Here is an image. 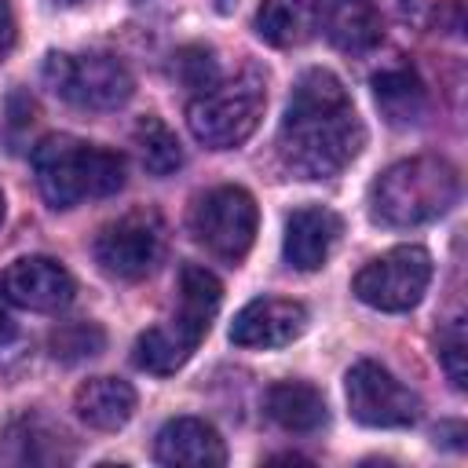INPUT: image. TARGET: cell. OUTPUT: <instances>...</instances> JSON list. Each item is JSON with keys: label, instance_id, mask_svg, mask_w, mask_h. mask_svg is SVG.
Listing matches in <instances>:
<instances>
[{"label": "cell", "instance_id": "obj_12", "mask_svg": "<svg viewBox=\"0 0 468 468\" xmlns=\"http://www.w3.org/2000/svg\"><path fill=\"white\" fill-rule=\"evenodd\" d=\"M344 234V223L325 205H303L285 219L282 256L292 271H318L333 256L336 241Z\"/></svg>", "mask_w": 468, "mask_h": 468}, {"label": "cell", "instance_id": "obj_9", "mask_svg": "<svg viewBox=\"0 0 468 468\" xmlns=\"http://www.w3.org/2000/svg\"><path fill=\"white\" fill-rule=\"evenodd\" d=\"M347 410L366 428H410L420 417V399L380 362H355L344 377Z\"/></svg>", "mask_w": 468, "mask_h": 468}, {"label": "cell", "instance_id": "obj_26", "mask_svg": "<svg viewBox=\"0 0 468 468\" xmlns=\"http://www.w3.org/2000/svg\"><path fill=\"white\" fill-rule=\"evenodd\" d=\"M216 7H219V11H230V7H234V0H216Z\"/></svg>", "mask_w": 468, "mask_h": 468}, {"label": "cell", "instance_id": "obj_7", "mask_svg": "<svg viewBox=\"0 0 468 468\" xmlns=\"http://www.w3.org/2000/svg\"><path fill=\"white\" fill-rule=\"evenodd\" d=\"M428 285H431V256L420 245H395V249L380 252L351 282L355 296L366 307L388 311V314L417 307L424 300Z\"/></svg>", "mask_w": 468, "mask_h": 468}, {"label": "cell", "instance_id": "obj_2", "mask_svg": "<svg viewBox=\"0 0 468 468\" xmlns=\"http://www.w3.org/2000/svg\"><path fill=\"white\" fill-rule=\"evenodd\" d=\"M461 194L457 168L446 157L417 154L384 168L369 186V219L388 230L424 227L453 208Z\"/></svg>", "mask_w": 468, "mask_h": 468}, {"label": "cell", "instance_id": "obj_14", "mask_svg": "<svg viewBox=\"0 0 468 468\" xmlns=\"http://www.w3.org/2000/svg\"><path fill=\"white\" fill-rule=\"evenodd\" d=\"M154 461L172 468H219L227 464V446L208 420L172 417L154 439Z\"/></svg>", "mask_w": 468, "mask_h": 468}, {"label": "cell", "instance_id": "obj_8", "mask_svg": "<svg viewBox=\"0 0 468 468\" xmlns=\"http://www.w3.org/2000/svg\"><path fill=\"white\" fill-rule=\"evenodd\" d=\"M161 245H165V230H161L157 212L139 208V212H124L121 219L106 223L95 238L91 252H95V263L110 278L139 282L157 267Z\"/></svg>", "mask_w": 468, "mask_h": 468}, {"label": "cell", "instance_id": "obj_24", "mask_svg": "<svg viewBox=\"0 0 468 468\" xmlns=\"http://www.w3.org/2000/svg\"><path fill=\"white\" fill-rule=\"evenodd\" d=\"M439 362H442L446 377L453 380V388H464V329H461V318H453V325L442 333Z\"/></svg>", "mask_w": 468, "mask_h": 468}, {"label": "cell", "instance_id": "obj_10", "mask_svg": "<svg viewBox=\"0 0 468 468\" xmlns=\"http://www.w3.org/2000/svg\"><path fill=\"white\" fill-rule=\"evenodd\" d=\"M0 292L7 303L37 314H55L73 303V274L51 260V256H18L4 274H0Z\"/></svg>", "mask_w": 468, "mask_h": 468}, {"label": "cell", "instance_id": "obj_28", "mask_svg": "<svg viewBox=\"0 0 468 468\" xmlns=\"http://www.w3.org/2000/svg\"><path fill=\"white\" fill-rule=\"evenodd\" d=\"M55 4H80V0H55Z\"/></svg>", "mask_w": 468, "mask_h": 468}, {"label": "cell", "instance_id": "obj_22", "mask_svg": "<svg viewBox=\"0 0 468 468\" xmlns=\"http://www.w3.org/2000/svg\"><path fill=\"white\" fill-rule=\"evenodd\" d=\"M102 344H106V336L95 322H66L51 333V355L62 358V362L91 358V355L102 351Z\"/></svg>", "mask_w": 468, "mask_h": 468}, {"label": "cell", "instance_id": "obj_16", "mask_svg": "<svg viewBox=\"0 0 468 468\" xmlns=\"http://www.w3.org/2000/svg\"><path fill=\"white\" fill-rule=\"evenodd\" d=\"M73 410L95 431H121L135 413V388L121 377H91L73 391Z\"/></svg>", "mask_w": 468, "mask_h": 468}, {"label": "cell", "instance_id": "obj_27", "mask_svg": "<svg viewBox=\"0 0 468 468\" xmlns=\"http://www.w3.org/2000/svg\"><path fill=\"white\" fill-rule=\"evenodd\" d=\"M0 223H4V194H0Z\"/></svg>", "mask_w": 468, "mask_h": 468}, {"label": "cell", "instance_id": "obj_21", "mask_svg": "<svg viewBox=\"0 0 468 468\" xmlns=\"http://www.w3.org/2000/svg\"><path fill=\"white\" fill-rule=\"evenodd\" d=\"M135 146H139V161L150 176H172L183 165V146H179L176 132L154 113L135 124Z\"/></svg>", "mask_w": 468, "mask_h": 468}, {"label": "cell", "instance_id": "obj_17", "mask_svg": "<svg viewBox=\"0 0 468 468\" xmlns=\"http://www.w3.org/2000/svg\"><path fill=\"white\" fill-rule=\"evenodd\" d=\"M263 406H267V417L289 435L322 431L325 420H329L322 391L314 384H307V380H278V384H271Z\"/></svg>", "mask_w": 468, "mask_h": 468}, {"label": "cell", "instance_id": "obj_18", "mask_svg": "<svg viewBox=\"0 0 468 468\" xmlns=\"http://www.w3.org/2000/svg\"><path fill=\"white\" fill-rule=\"evenodd\" d=\"M194 347H197V340L186 336L176 322L165 318V322L150 325L146 333H139V340H135V347H132V362H135L143 373L168 377V373H176V369L186 366V358L194 355Z\"/></svg>", "mask_w": 468, "mask_h": 468}, {"label": "cell", "instance_id": "obj_1", "mask_svg": "<svg viewBox=\"0 0 468 468\" xmlns=\"http://www.w3.org/2000/svg\"><path fill=\"white\" fill-rule=\"evenodd\" d=\"M366 128L336 73L303 69L278 124V161L296 179H333L362 150Z\"/></svg>", "mask_w": 468, "mask_h": 468}, {"label": "cell", "instance_id": "obj_13", "mask_svg": "<svg viewBox=\"0 0 468 468\" xmlns=\"http://www.w3.org/2000/svg\"><path fill=\"white\" fill-rule=\"evenodd\" d=\"M314 26L344 55H366L384 37V18L373 0H318Z\"/></svg>", "mask_w": 468, "mask_h": 468}, {"label": "cell", "instance_id": "obj_23", "mask_svg": "<svg viewBox=\"0 0 468 468\" xmlns=\"http://www.w3.org/2000/svg\"><path fill=\"white\" fill-rule=\"evenodd\" d=\"M176 77H179L186 88H194V91L212 88V84L219 80V69H216L212 51H208V48H201V44L179 48V51H176Z\"/></svg>", "mask_w": 468, "mask_h": 468}, {"label": "cell", "instance_id": "obj_20", "mask_svg": "<svg viewBox=\"0 0 468 468\" xmlns=\"http://www.w3.org/2000/svg\"><path fill=\"white\" fill-rule=\"evenodd\" d=\"M373 99L380 106V113L406 128V124H417L424 117V106H428V95H424V84L413 69L406 66H395V69H384L373 77Z\"/></svg>", "mask_w": 468, "mask_h": 468}, {"label": "cell", "instance_id": "obj_5", "mask_svg": "<svg viewBox=\"0 0 468 468\" xmlns=\"http://www.w3.org/2000/svg\"><path fill=\"white\" fill-rule=\"evenodd\" d=\"M40 73L44 84L77 110H121L135 91L132 69L102 51H88V55L51 51Z\"/></svg>", "mask_w": 468, "mask_h": 468}, {"label": "cell", "instance_id": "obj_19", "mask_svg": "<svg viewBox=\"0 0 468 468\" xmlns=\"http://www.w3.org/2000/svg\"><path fill=\"white\" fill-rule=\"evenodd\" d=\"M252 29L271 48H296L314 29V4L311 0H263L256 7Z\"/></svg>", "mask_w": 468, "mask_h": 468}, {"label": "cell", "instance_id": "obj_11", "mask_svg": "<svg viewBox=\"0 0 468 468\" xmlns=\"http://www.w3.org/2000/svg\"><path fill=\"white\" fill-rule=\"evenodd\" d=\"M311 314L300 300H285V296H256L249 300L234 322H230V344L238 347H252V351H271V347H285L292 340L303 336Z\"/></svg>", "mask_w": 468, "mask_h": 468}, {"label": "cell", "instance_id": "obj_3", "mask_svg": "<svg viewBox=\"0 0 468 468\" xmlns=\"http://www.w3.org/2000/svg\"><path fill=\"white\" fill-rule=\"evenodd\" d=\"M33 172L51 208H73L117 194L124 186L128 168L124 157L110 146L77 135H48L33 150Z\"/></svg>", "mask_w": 468, "mask_h": 468}, {"label": "cell", "instance_id": "obj_15", "mask_svg": "<svg viewBox=\"0 0 468 468\" xmlns=\"http://www.w3.org/2000/svg\"><path fill=\"white\" fill-rule=\"evenodd\" d=\"M223 303V285L208 267L186 263L179 271V292H176V311L168 314V322H176L186 336H194L197 344L205 340L216 311Z\"/></svg>", "mask_w": 468, "mask_h": 468}, {"label": "cell", "instance_id": "obj_6", "mask_svg": "<svg viewBox=\"0 0 468 468\" xmlns=\"http://www.w3.org/2000/svg\"><path fill=\"white\" fill-rule=\"evenodd\" d=\"M256 227H260L256 197L245 186H234V183L205 190L190 208L194 241L223 263L245 260V252L256 241Z\"/></svg>", "mask_w": 468, "mask_h": 468}, {"label": "cell", "instance_id": "obj_25", "mask_svg": "<svg viewBox=\"0 0 468 468\" xmlns=\"http://www.w3.org/2000/svg\"><path fill=\"white\" fill-rule=\"evenodd\" d=\"M15 48V15H11V4L0 0V62L11 55Z\"/></svg>", "mask_w": 468, "mask_h": 468}, {"label": "cell", "instance_id": "obj_4", "mask_svg": "<svg viewBox=\"0 0 468 468\" xmlns=\"http://www.w3.org/2000/svg\"><path fill=\"white\" fill-rule=\"evenodd\" d=\"M263 106H267L263 80L256 73H241L197 91L186 106V124L201 146L234 150L260 128Z\"/></svg>", "mask_w": 468, "mask_h": 468}]
</instances>
